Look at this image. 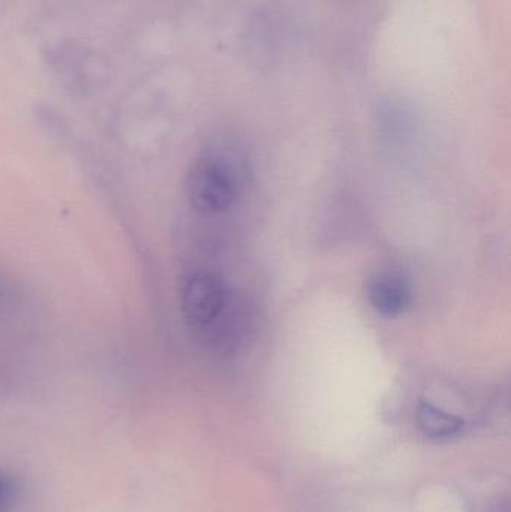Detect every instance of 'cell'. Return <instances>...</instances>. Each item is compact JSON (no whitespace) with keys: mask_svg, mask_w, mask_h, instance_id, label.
<instances>
[{"mask_svg":"<svg viewBox=\"0 0 511 512\" xmlns=\"http://www.w3.org/2000/svg\"><path fill=\"white\" fill-rule=\"evenodd\" d=\"M45 63L59 83L72 92L98 90L110 75L107 60L77 42L51 45L45 53Z\"/></svg>","mask_w":511,"mask_h":512,"instance_id":"1","label":"cell"},{"mask_svg":"<svg viewBox=\"0 0 511 512\" xmlns=\"http://www.w3.org/2000/svg\"><path fill=\"white\" fill-rule=\"evenodd\" d=\"M189 203L197 212L215 215L224 212L236 198V185L230 168L216 158H201L188 174Z\"/></svg>","mask_w":511,"mask_h":512,"instance_id":"2","label":"cell"},{"mask_svg":"<svg viewBox=\"0 0 511 512\" xmlns=\"http://www.w3.org/2000/svg\"><path fill=\"white\" fill-rule=\"evenodd\" d=\"M11 496V483H9L8 478H5L3 477V475H0V512L5 510L6 505L9 504V501H11Z\"/></svg>","mask_w":511,"mask_h":512,"instance_id":"6","label":"cell"},{"mask_svg":"<svg viewBox=\"0 0 511 512\" xmlns=\"http://www.w3.org/2000/svg\"><path fill=\"white\" fill-rule=\"evenodd\" d=\"M417 423L428 438L447 439L458 435L464 429L462 418L449 414L428 402H420L417 408Z\"/></svg>","mask_w":511,"mask_h":512,"instance_id":"5","label":"cell"},{"mask_svg":"<svg viewBox=\"0 0 511 512\" xmlns=\"http://www.w3.org/2000/svg\"><path fill=\"white\" fill-rule=\"evenodd\" d=\"M180 303L192 327H207L219 318L227 303L224 283L209 271H194L183 280Z\"/></svg>","mask_w":511,"mask_h":512,"instance_id":"3","label":"cell"},{"mask_svg":"<svg viewBox=\"0 0 511 512\" xmlns=\"http://www.w3.org/2000/svg\"><path fill=\"white\" fill-rule=\"evenodd\" d=\"M366 297L381 315L396 316L410 304V286L396 274H378L369 280Z\"/></svg>","mask_w":511,"mask_h":512,"instance_id":"4","label":"cell"}]
</instances>
